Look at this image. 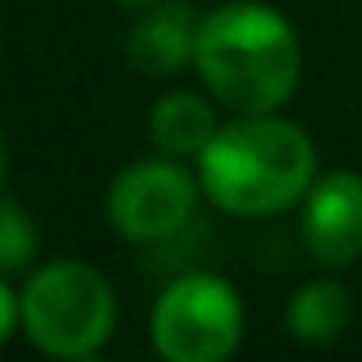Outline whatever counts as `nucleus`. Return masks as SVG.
I'll return each instance as SVG.
<instances>
[{
    "mask_svg": "<svg viewBox=\"0 0 362 362\" xmlns=\"http://www.w3.org/2000/svg\"><path fill=\"white\" fill-rule=\"evenodd\" d=\"M192 69L218 107L235 115H264L281 111L298 90L303 47L290 18L273 5L230 0L201 18Z\"/></svg>",
    "mask_w": 362,
    "mask_h": 362,
    "instance_id": "1",
    "label": "nucleus"
},
{
    "mask_svg": "<svg viewBox=\"0 0 362 362\" xmlns=\"http://www.w3.org/2000/svg\"><path fill=\"white\" fill-rule=\"evenodd\" d=\"M201 192L235 218H277L315 184V145L277 111L235 115L197 158Z\"/></svg>",
    "mask_w": 362,
    "mask_h": 362,
    "instance_id": "2",
    "label": "nucleus"
},
{
    "mask_svg": "<svg viewBox=\"0 0 362 362\" xmlns=\"http://www.w3.org/2000/svg\"><path fill=\"white\" fill-rule=\"evenodd\" d=\"M115 320L111 281L77 256L47 260L22 286V332L47 358H94L111 341Z\"/></svg>",
    "mask_w": 362,
    "mask_h": 362,
    "instance_id": "3",
    "label": "nucleus"
},
{
    "mask_svg": "<svg viewBox=\"0 0 362 362\" xmlns=\"http://www.w3.org/2000/svg\"><path fill=\"white\" fill-rule=\"evenodd\" d=\"M149 341L166 362H226L243 341V298L218 273L175 277L149 311Z\"/></svg>",
    "mask_w": 362,
    "mask_h": 362,
    "instance_id": "4",
    "label": "nucleus"
},
{
    "mask_svg": "<svg viewBox=\"0 0 362 362\" xmlns=\"http://www.w3.org/2000/svg\"><path fill=\"white\" fill-rule=\"evenodd\" d=\"M201 197V179L179 158H141L111 179L107 226L128 243H162L192 222Z\"/></svg>",
    "mask_w": 362,
    "mask_h": 362,
    "instance_id": "5",
    "label": "nucleus"
},
{
    "mask_svg": "<svg viewBox=\"0 0 362 362\" xmlns=\"http://www.w3.org/2000/svg\"><path fill=\"white\" fill-rule=\"evenodd\" d=\"M298 239L324 273H345L362 260V175L328 170L303 197Z\"/></svg>",
    "mask_w": 362,
    "mask_h": 362,
    "instance_id": "6",
    "label": "nucleus"
},
{
    "mask_svg": "<svg viewBox=\"0 0 362 362\" xmlns=\"http://www.w3.org/2000/svg\"><path fill=\"white\" fill-rule=\"evenodd\" d=\"M201 13L184 0H153L128 30V64L145 77H175L197 60Z\"/></svg>",
    "mask_w": 362,
    "mask_h": 362,
    "instance_id": "7",
    "label": "nucleus"
},
{
    "mask_svg": "<svg viewBox=\"0 0 362 362\" xmlns=\"http://www.w3.org/2000/svg\"><path fill=\"white\" fill-rule=\"evenodd\" d=\"M218 107L197 90H170L149 107V141L166 158H201L218 132Z\"/></svg>",
    "mask_w": 362,
    "mask_h": 362,
    "instance_id": "8",
    "label": "nucleus"
},
{
    "mask_svg": "<svg viewBox=\"0 0 362 362\" xmlns=\"http://www.w3.org/2000/svg\"><path fill=\"white\" fill-rule=\"evenodd\" d=\"M354 294L345 281L337 277H315V281H303L294 294H290V307H286V328L294 341L303 345H332L345 337V328L354 324Z\"/></svg>",
    "mask_w": 362,
    "mask_h": 362,
    "instance_id": "9",
    "label": "nucleus"
},
{
    "mask_svg": "<svg viewBox=\"0 0 362 362\" xmlns=\"http://www.w3.org/2000/svg\"><path fill=\"white\" fill-rule=\"evenodd\" d=\"M39 252V230H35V218L13 205V201H0V273H18L35 260Z\"/></svg>",
    "mask_w": 362,
    "mask_h": 362,
    "instance_id": "10",
    "label": "nucleus"
},
{
    "mask_svg": "<svg viewBox=\"0 0 362 362\" xmlns=\"http://www.w3.org/2000/svg\"><path fill=\"white\" fill-rule=\"evenodd\" d=\"M18 328H22V294L0 273V345H9Z\"/></svg>",
    "mask_w": 362,
    "mask_h": 362,
    "instance_id": "11",
    "label": "nucleus"
},
{
    "mask_svg": "<svg viewBox=\"0 0 362 362\" xmlns=\"http://www.w3.org/2000/svg\"><path fill=\"white\" fill-rule=\"evenodd\" d=\"M5 179H9V132L0 124V192H5Z\"/></svg>",
    "mask_w": 362,
    "mask_h": 362,
    "instance_id": "12",
    "label": "nucleus"
},
{
    "mask_svg": "<svg viewBox=\"0 0 362 362\" xmlns=\"http://www.w3.org/2000/svg\"><path fill=\"white\" fill-rule=\"evenodd\" d=\"M115 5H128V9H145V5H153V0H115Z\"/></svg>",
    "mask_w": 362,
    "mask_h": 362,
    "instance_id": "13",
    "label": "nucleus"
}]
</instances>
